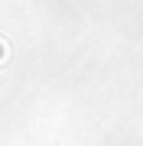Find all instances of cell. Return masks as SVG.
I'll list each match as a JSON object with an SVG mask.
<instances>
[{"label": "cell", "mask_w": 143, "mask_h": 146, "mask_svg": "<svg viewBox=\"0 0 143 146\" xmlns=\"http://www.w3.org/2000/svg\"><path fill=\"white\" fill-rule=\"evenodd\" d=\"M0 58H3V46H0Z\"/></svg>", "instance_id": "cell-1"}]
</instances>
